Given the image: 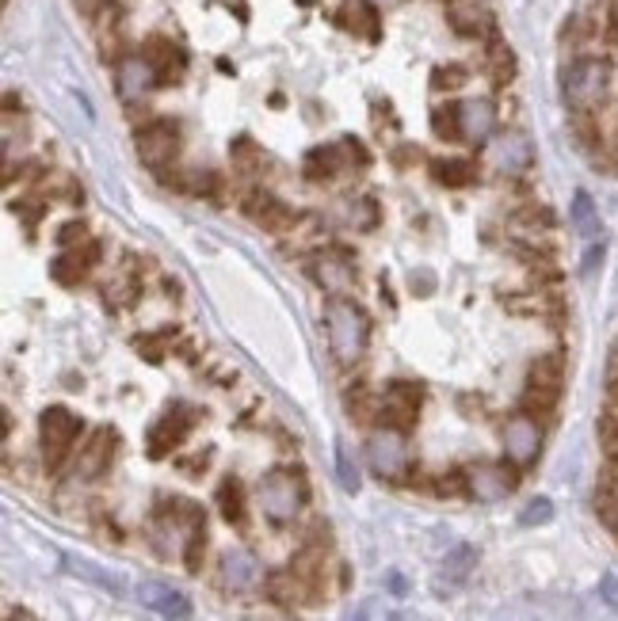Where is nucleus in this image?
<instances>
[{"label":"nucleus","instance_id":"2","mask_svg":"<svg viewBox=\"0 0 618 621\" xmlns=\"http://www.w3.org/2000/svg\"><path fill=\"white\" fill-rule=\"evenodd\" d=\"M325 332H329V351L340 366H356L371 340V317L351 298L325 301Z\"/></svg>","mask_w":618,"mask_h":621},{"label":"nucleus","instance_id":"9","mask_svg":"<svg viewBox=\"0 0 618 621\" xmlns=\"http://www.w3.org/2000/svg\"><path fill=\"white\" fill-rule=\"evenodd\" d=\"M240 210L253 214L256 226H260L264 232H275V237H287V232L298 226V214L290 210L287 203H279V198H271L264 192H245V195H240Z\"/></svg>","mask_w":618,"mask_h":621},{"label":"nucleus","instance_id":"11","mask_svg":"<svg viewBox=\"0 0 618 621\" xmlns=\"http://www.w3.org/2000/svg\"><path fill=\"white\" fill-rule=\"evenodd\" d=\"M504 451H508L512 465H531L543 451V427L531 412H519L504 424Z\"/></svg>","mask_w":618,"mask_h":621},{"label":"nucleus","instance_id":"45","mask_svg":"<svg viewBox=\"0 0 618 621\" xmlns=\"http://www.w3.org/2000/svg\"><path fill=\"white\" fill-rule=\"evenodd\" d=\"M599 260H604V248H591V252L584 256V275L596 271V263H599Z\"/></svg>","mask_w":618,"mask_h":621},{"label":"nucleus","instance_id":"48","mask_svg":"<svg viewBox=\"0 0 618 621\" xmlns=\"http://www.w3.org/2000/svg\"><path fill=\"white\" fill-rule=\"evenodd\" d=\"M4 4H8V0H4Z\"/></svg>","mask_w":618,"mask_h":621},{"label":"nucleus","instance_id":"26","mask_svg":"<svg viewBox=\"0 0 618 621\" xmlns=\"http://www.w3.org/2000/svg\"><path fill=\"white\" fill-rule=\"evenodd\" d=\"M432 179L440 187H451V192H459V187H470L477 179V161H466V157L432 161Z\"/></svg>","mask_w":618,"mask_h":621},{"label":"nucleus","instance_id":"25","mask_svg":"<svg viewBox=\"0 0 618 621\" xmlns=\"http://www.w3.org/2000/svg\"><path fill=\"white\" fill-rule=\"evenodd\" d=\"M161 179L184 195L222 198V179H218V172H210V168H187V172H176V176H165V172H161Z\"/></svg>","mask_w":618,"mask_h":621},{"label":"nucleus","instance_id":"29","mask_svg":"<svg viewBox=\"0 0 618 621\" xmlns=\"http://www.w3.org/2000/svg\"><path fill=\"white\" fill-rule=\"evenodd\" d=\"M573 226L584 240H596L599 237V214H596V203H591L588 192H577L573 195Z\"/></svg>","mask_w":618,"mask_h":621},{"label":"nucleus","instance_id":"13","mask_svg":"<svg viewBox=\"0 0 618 621\" xmlns=\"http://www.w3.org/2000/svg\"><path fill=\"white\" fill-rule=\"evenodd\" d=\"M142 58L153 65V73H157L161 84H179V81H184L187 54L172 39H165V34H150V39L142 42Z\"/></svg>","mask_w":618,"mask_h":621},{"label":"nucleus","instance_id":"8","mask_svg":"<svg viewBox=\"0 0 618 621\" xmlns=\"http://www.w3.org/2000/svg\"><path fill=\"white\" fill-rule=\"evenodd\" d=\"M416 412H420V385L412 382H393L390 390L378 396V427L409 431L416 424Z\"/></svg>","mask_w":618,"mask_h":621},{"label":"nucleus","instance_id":"5","mask_svg":"<svg viewBox=\"0 0 618 621\" xmlns=\"http://www.w3.org/2000/svg\"><path fill=\"white\" fill-rule=\"evenodd\" d=\"M367 465H371L374 477L382 480H401L409 473V446H405V431L398 427H378L371 438H367Z\"/></svg>","mask_w":618,"mask_h":621},{"label":"nucleus","instance_id":"27","mask_svg":"<svg viewBox=\"0 0 618 621\" xmlns=\"http://www.w3.org/2000/svg\"><path fill=\"white\" fill-rule=\"evenodd\" d=\"M485 69L488 76H493V84H512L515 76V54L508 50V42L501 39V34H493V39H485Z\"/></svg>","mask_w":618,"mask_h":621},{"label":"nucleus","instance_id":"23","mask_svg":"<svg viewBox=\"0 0 618 621\" xmlns=\"http://www.w3.org/2000/svg\"><path fill=\"white\" fill-rule=\"evenodd\" d=\"M459 115H462V142L485 145L488 137H493V131H496V107L488 100H466V103H459Z\"/></svg>","mask_w":618,"mask_h":621},{"label":"nucleus","instance_id":"14","mask_svg":"<svg viewBox=\"0 0 618 621\" xmlns=\"http://www.w3.org/2000/svg\"><path fill=\"white\" fill-rule=\"evenodd\" d=\"M466 485H470V496H477L481 504H496V499L512 496L515 473L508 469V465L485 462V465H474V469L466 473Z\"/></svg>","mask_w":618,"mask_h":621},{"label":"nucleus","instance_id":"19","mask_svg":"<svg viewBox=\"0 0 618 621\" xmlns=\"http://www.w3.org/2000/svg\"><path fill=\"white\" fill-rule=\"evenodd\" d=\"M111 458H115V435H111L107 427L92 431V438L81 446V454H76V477L96 480L100 473L111 465Z\"/></svg>","mask_w":618,"mask_h":621},{"label":"nucleus","instance_id":"33","mask_svg":"<svg viewBox=\"0 0 618 621\" xmlns=\"http://www.w3.org/2000/svg\"><path fill=\"white\" fill-rule=\"evenodd\" d=\"M466 81H470V69L466 65H440L432 73V89L435 92H459Z\"/></svg>","mask_w":618,"mask_h":621},{"label":"nucleus","instance_id":"12","mask_svg":"<svg viewBox=\"0 0 618 621\" xmlns=\"http://www.w3.org/2000/svg\"><path fill=\"white\" fill-rule=\"evenodd\" d=\"M446 20L462 39H493L496 20L485 0H446Z\"/></svg>","mask_w":618,"mask_h":621},{"label":"nucleus","instance_id":"40","mask_svg":"<svg viewBox=\"0 0 618 621\" xmlns=\"http://www.w3.org/2000/svg\"><path fill=\"white\" fill-rule=\"evenodd\" d=\"M599 443H604L607 458L618 462V420H611V416L599 420Z\"/></svg>","mask_w":618,"mask_h":621},{"label":"nucleus","instance_id":"16","mask_svg":"<svg viewBox=\"0 0 618 621\" xmlns=\"http://www.w3.org/2000/svg\"><path fill=\"white\" fill-rule=\"evenodd\" d=\"M218 576H222V583H226L229 591H253L256 583L264 580V568H260V560H256V553H248V549H226L218 560Z\"/></svg>","mask_w":618,"mask_h":621},{"label":"nucleus","instance_id":"31","mask_svg":"<svg viewBox=\"0 0 618 621\" xmlns=\"http://www.w3.org/2000/svg\"><path fill=\"white\" fill-rule=\"evenodd\" d=\"M229 157H234V168L240 172V176H253V172L264 164V153L256 149L253 137H237L234 149H229Z\"/></svg>","mask_w":618,"mask_h":621},{"label":"nucleus","instance_id":"7","mask_svg":"<svg viewBox=\"0 0 618 621\" xmlns=\"http://www.w3.org/2000/svg\"><path fill=\"white\" fill-rule=\"evenodd\" d=\"M565 366L557 355H538L527 370V390H523V408L527 412H549L562 396Z\"/></svg>","mask_w":618,"mask_h":621},{"label":"nucleus","instance_id":"47","mask_svg":"<svg viewBox=\"0 0 618 621\" xmlns=\"http://www.w3.org/2000/svg\"><path fill=\"white\" fill-rule=\"evenodd\" d=\"M76 4H81V8H84V12H92V0H76Z\"/></svg>","mask_w":618,"mask_h":621},{"label":"nucleus","instance_id":"24","mask_svg":"<svg viewBox=\"0 0 618 621\" xmlns=\"http://www.w3.org/2000/svg\"><path fill=\"white\" fill-rule=\"evenodd\" d=\"M313 279L329 290L332 298H348L351 294V282H356V267H351L348 256H321L313 263Z\"/></svg>","mask_w":618,"mask_h":621},{"label":"nucleus","instance_id":"49","mask_svg":"<svg viewBox=\"0 0 618 621\" xmlns=\"http://www.w3.org/2000/svg\"><path fill=\"white\" fill-rule=\"evenodd\" d=\"M390 4H393V0H390Z\"/></svg>","mask_w":618,"mask_h":621},{"label":"nucleus","instance_id":"28","mask_svg":"<svg viewBox=\"0 0 618 621\" xmlns=\"http://www.w3.org/2000/svg\"><path fill=\"white\" fill-rule=\"evenodd\" d=\"M432 134L440 137V142H462L459 103H440V107H432Z\"/></svg>","mask_w":618,"mask_h":621},{"label":"nucleus","instance_id":"6","mask_svg":"<svg viewBox=\"0 0 618 621\" xmlns=\"http://www.w3.org/2000/svg\"><path fill=\"white\" fill-rule=\"evenodd\" d=\"M134 149H137V161H142L145 168L165 172L168 164L179 157L176 123H168V118H153V123H145L142 131L134 134Z\"/></svg>","mask_w":618,"mask_h":621},{"label":"nucleus","instance_id":"32","mask_svg":"<svg viewBox=\"0 0 618 621\" xmlns=\"http://www.w3.org/2000/svg\"><path fill=\"white\" fill-rule=\"evenodd\" d=\"M65 565H69V572H76V576H84V580H92V583H100L103 591H123L119 588V580L111 572H103V568H96L92 560H76V557H65Z\"/></svg>","mask_w":618,"mask_h":621},{"label":"nucleus","instance_id":"1","mask_svg":"<svg viewBox=\"0 0 618 621\" xmlns=\"http://www.w3.org/2000/svg\"><path fill=\"white\" fill-rule=\"evenodd\" d=\"M562 96L573 115H596L611 96V58L580 54L562 69Z\"/></svg>","mask_w":618,"mask_h":621},{"label":"nucleus","instance_id":"41","mask_svg":"<svg viewBox=\"0 0 618 621\" xmlns=\"http://www.w3.org/2000/svg\"><path fill=\"white\" fill-rule=\"evenodd\" d=\"M340 142H343V149H348L351 168H367V164H371V153H367L363 142H356V137H340Z\"/></svg>","mask_w":618,"mask_h":621},{"label":"nucleus","instance_id":"3","mask_svg":"<svg viewBox=\"0 0 618 621\" xmlns=\"http://www.w3.org/2000/svg\"><path fill=\"white\" fill-rule=\"evenodd\" d=\"M256 496H260L264 515H268L275 526H287L298 519V511H302V504H306V480L298 477L295 469H271V473H264Z\"/></svg>","mask_w":618,"mask_h":621},{"label":"nucleus","instance_id":"18","mask_svg":"<svg viewBox=\"0 0 618 621\" xmlns=\"http://www.w3.org/2000/svg\"><path fill=\"white\" fill-rule=\"evenodd\" d=\"M302 172H306L309 184H332V179L343 176V172H351V161H348V149H343V142L317 145V149H309Z\"/></svg>","mask_w":618,"mask_h":621},{"label":"nucleus","instance_id":"42","mask_svg":"<svg viewBox=\"0 0 618 621\" xmlns=\"http://www.w3.org/2000/svg\"><path fill=\"white\" fill-rule=\"evenodd\" d=\"M137 348L145 351L150 362H161V355H165V335H145V340H137Z\"/></svg>","mask_w":618,"mask_h":621},{"label":"nucleus","instance_id":"22","mask_svg":"<svg viewBox=\"0 0 618 621\" xmlns=\"http://www.w3.org/2000/svg\"><path fill=\"white\" fill-rule=\"evenodd\" d=\"M337 20H340V28L351 31L356 39L378 42V34H382V15H378V8L371 0H343Z\"/></svg>","mask_w":618,"mask_h":621},{"label":"nucleus","instance_id":"37","mask_svg":"<svg viewBox=\"0 0 618 621\" xmlns=\"http://www.w3.org/2000/svg\"><path fill=\"white\" fill-rule=\"evenodd\" d=\"M203 549H206V526L187 534V553H184L187 572H199V568H203Z\"/></svg>","mask_w":618,"mask_h":621},{"label":"nucleus","instance_id":"34","mask_svg":"<svg viewBox=\"0 0 618 621\" xmlns=\"http://www.w3.org/2000/svg\"><path fill=\"white\" fill-rule=\"evenodd\" d=\"M477 565V553H474V546H459V549H454V553H451V560H446V576H451V580L454 583H462V580H466V576H470V568H474Z\"/></svg>","mask_w":618,"mask_h":621},{"label":"nucleus","instance_id":"38","mask_svg":"<svg viewBox=\"0 0 618 621\" xmlns=\"http://www.w3.org/2000/svg\"><path fill=\"white\" fill-rule=\"evenodd\" d=\"M348 218H351V226L371 229L374 221H378V206H374V198H356V203H351V210H348Z\"/></svg>","mask_w":618,"mask_h":621},{"label":"nucleus","instance_id":"15","mask_svg":"<svg viewBox=\"0 0 618 621\" xmlns=\"http://www.w3.org/2000/svg\"><path fill=\"white\" fill-rule=\"evenodd\" d=\"M115 81H119V96H123L126 103L145 100L161 84L157 73H153V65L145 62L142 54H126L123 62H115Z\"/></svg>","mask_w":618,"mask_h":621},{"label":"nucleus","instance_id":"21","mask_svg":"<svg viewBox=\"0 0 618 621\" xmlns=\"http://www.w3.org/2000/svg\"><path fill=\"white\" fill-rule=\"evenodd\" d=\"M184 412L187 408H179L176 404L161 424H153V431H150V454L153 458H168V454L187 438V431H192V416H184Z\"/></svg>","mask_w":618,"mask_h":621},{"label":"nucleus","instance_id":"43","mask_svg":"<svg viewBox=\"0 0 618 621\" xmlns=\"http://www.w3.org/2000/svg\"><path fill=\"white\" fill-rule=\"evenodd\" d=\"M412 161H420L416 145H398V149H393V164H401V168H405V164H412Z\"/></svg>","mask_w":618,"mask_h":621},{"label":"nucleus","instance_id":"20","mask_svg":"<svg viewBox=\"0 0 618 621\" xmlns=\"http://www.w3.org/2000/svg\"><path fill=\"white\" fill-rule=\"evenodd\" d=\"M137 599H142V607L157 610V614L168 621H184L187 614H192V602H187L176 588L157 583V580H145L142 588H137Z\"/></svg>","mask_w":618,"mask_h":621},{"label":"nucleus","instance_id":"46","mask_svg":"<svg viewBox=\"0 0 618 621\" xmlns=\"http://www.w3.org/2000/svg\"><path fill=\"white\" fill-rule=\"evenodd\" d=\"M348 621H367V610H359V614H351Z\"/></svg>","mask_w":618,"mask_h":621},{"label":"nucleus","instance_id":"4","mask_svg":"<svg viewBox=\"0 0 618 621\" xmlns=\"http://www.w3.org/2000/svg\"><path fill=\"white\" fill-rule=\"evenodd\" d=\"M81 435V420L73 416L62 404L42 412L39 420V443H42V462H47L50 473H58L65 465V458L73 454V443Z\"/></svg>","mask_w":618,"mask_h":621},{"label":"nucleus","instance_id":"44","mask_svg":"<svg viewBox=\"0 0 618 621\" xmlns=\"http://www.w3.org/2000/svg\"><path fill=\"white\" fill-rule=\"evenodd\" d=\"M604 594H607V602H611V607H618V576H607Z\"/></svg>","mask_w":618,"mask_h":621},{"label":"nucleus","instance_id":"10","mask_svg":"<svg viewBox=\"0 0 618 621\" xmlns=\"http://www.w3.org/2000/svg\"><path fill=\"white\" fill-rule=\"evenodd\" d=\"M488 164H493L501 176H523V172L535 164V149H531L527 134L504 131L488 142Z\"/></svg>","mask_w":618,"mask_h":621},{"label":"nucleus","instance_id":"36","mask_svg":"<svg viewBox=\"0 0 618 621\" xmlns=\"http://www.w3.org/2000/svg\"><path fill=\"white\" fill-rule=\"evenodd\" d=\"M554 519V504H549L546 496H538V499H531L527 507H523V515H519V522L523 526H543Z\"/></svg>","mask_w":618,"mask_h":621},{"label":"nucleus","instance_id":"35","mask_svg":"<svg viewBox=\"0 0 618 621\" xmlns=\"http://www.w3.org/2000/svg\"><path fill=\"white\" fill-rule=\"evenodd\" d=\"M337 473H340V485L348 488V491L359 488V469H356V462H351V451L343 443H337Z\"/></svg>","mask_w":618,"mask_h":621},{"label":"nucleus","instance_id":"39","mask_svg":"<svg viewBox=\"0 0 618 621\" xmlns=\"http://www.w3.org/2000/svg\"><path fill=\"white\" fill-rule=\"evenodd\" d=\"M89 226L84 221H65L62 229H58V248H81L89 245Z\"/></svg>","mask_w":618,"mask_h":621},{"label":"nucleus","instance_id":"17","mask_svg":"<svg viewBox=\"0 0 618 621\" xmlns=\"http://www.w3.org/2000/svg\"><path fill=\"white\" fill-rule=\"evenodd\" d=\"M96 263H100V245L89 240V245H81V248H62V256L50 263V275H54V282H62V287H81Z\"/></svg>","mask_w":618,"mask_h":621},{"label":"nucleus","instance_id":"30","mask_svg":"<svg viewBox=\"0 0 618 621\" xmlns=\"http://www.w3.org/2000/svg\"><path fill=\"white\" fill-rule=\"evenodd\" d=\"M218 507L226 515V522H245V488H240L237 477H226L218 488Z\"/></svg>","mask_w":618,"mask_h":621}]
</instances>
